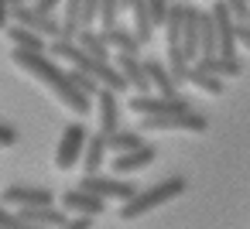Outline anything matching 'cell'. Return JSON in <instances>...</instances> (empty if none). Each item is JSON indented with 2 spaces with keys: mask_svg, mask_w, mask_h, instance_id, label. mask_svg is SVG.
I'll return each instance as SVG.
<instances>
[{
  "mask_svg": "<svg viewBox=\"0 0 250 229\" xmlns=\"http://www.w3.org/2000/svg\"><path fill=\"white\" fill-rule=\"evenodd\" d=\"M11 62L21 69V72H28L35 82H42L69 113H76V116H86L93 106V96H86L76 82H72V72H65V69H59V62H52L45 52H31V48H14L11 52Z\"/></svg>",
  "mask_w": 250,
  "mask_h": 229,
  "instance_id": "6da1fadb",
  "label": "cell"
},
{
  "mask_svg": "<svg viewBox=\"0 0 250 229\" xmlns=\"http://www.w3.org/2000/svg\"><path fill=\"white\" fill-rule=\"evenodd\" d=\"M188 185H185V178L182 174H175V178H165V181H158V185H147V188H137L127 202H120V219L124 222H134L137 215H147V212H154V209H161L165 202H171V198H178L182 191H185Z\"/></svg>",
  "mask_w": 250,
  "mask_h": 229,
  "instance_id": "7a4b0ae2",
  "label": "cell"
},
{
  "mask_svg": "<svg viewBox=\"0 0 250 229\" xmlns=\"http://www.w3.org/2000/svg\"><path fill=\"white\" fill-rule=\"evenodd\" d=\"M206 130H209V120L195 110L141 116V134H206Z\"/></svg>",
  "mask_w": 250,
  "mask_h": 229,
  "instance_id": "3957f363",
  "label": "cell"
},
{
  "mask_svg": "<svg viewBox=\"0 0 250 229\" xmlns=\"http://www.w3.org/2000/svg\"><path fill=\"white\" fill-rule=\"evenodd\" d=\"M127 110L134 116H161V113H182L192 110L185 96H161V93H130Z\"/></svg>",
  "mask_w": 250,
  "mask_h": 229,
  "instance_id": "277c9868",
  "label": "cell"
},
{
  "mask_svg": "<svg viewBox=\"0 0 250 229\" xmlns=\"http://www.w3.org/2000/svg\"><path fill=\"white\" fill-rule=\"evenodd\" d=\"M86 140H89V130L76 120L62 130L59 144H55V168L59 171H72L79 161H83V151H86Z\"/></svg>",
  "mask_w": 250,
  "mask_h": 229,
  "instance_id": "5b68a950",
  "label": "cell"
},
{
  "mask_svg": "<svg viewBox=\"0 0 250 229\" xmlns=\"http://www.w3.org/2000/svg\"><path fill=\"white\" fill-rule=\"evenodd\" d=\"M11 21L28 24L31 31L45 35L48 41H52V38H62V21H55V14H42L35 4H14V7H11Z\"/></svg>",
  "mask_w": 250,
  "mask_h": 229,
  "instance_id": "8992f818",
  "label": "cell"
},
{
  "mask_svg": "<svg viewBox=\"0 0 250 229\" xmlns=\"http://www.w3.org/2000/svg\"><path fill=\"white\" fill-rule=\"evenodd\" d=\"M212 21H216V52L219 55H240V45H236V18L229 14V7L223 0H212Z\"/></svg>",
  "mask_w": 250,
  "mask_h": 229,
  "instance_id": "52a82bcc",
  "label": "cell"
},
{
  "mask_svg": "<svg viewBox=\"0 0 250 229\" xmlns=\"http://www.w3.org/2000/svg\"><path fill=\"white\" fill-rule=\"evenodd\" d=\"M83 188H89V191H96V195H103L106 202H127L134 191H137V185L134 181H127V178H106V174H83V181H79Z\"/></svg>",
  "mask_w": 250,
  "mask_h": 229,
  "instance_id": "ba28073f",
  "label": "cell"
},
{
  "mask_svg": "<svg viewBox=\"0 0 250 229\" xmlns=\"http://www.w3.org/2000/svg\"><path fill=\"white\" fill-rule=\"evenodd\" d=\"M62 209L69 215H103L106 212V198L89 191V188H83V185H76V188H69L62 195Z\"/></svg>",
  "mask_w": 250,
  "mask_h": 229,
  "instance_id": "9c48e42d",
  "label": "cell"
},
{
  "mask_svg": "<svg viewBox=\"0 0 250 229\" xmlns=\"http://www.w3.org/2000/svg\"><path fill=\"white\" fill-rule=\"evenodd\" d=\"M0 202L14 205V209H28V205H55V195L38 185H11L0 191Z\"/></svg>",
  "mask_w": 250,
  "mask_h": 229,
  "instance_id": "30bf717a",
  "label": "cell"
},
{
  "mask_svg": "<svg viewBox=\"0 0 250 229\" xmlns=\"http://www.w3.org/2000/svg\"><path fill=\"white\" fill-rule=\"evenodd\" d=\"M18 219L24 229L31 226H52V229H65L69 226V212L55 209V205H28V209H18Z\"/></svg>",
  "mask_w": 250,
  "mask_h": 229,
  "instance_id": "8fae6325",
  "label": "cell"
},
{
  "mask_svg": "<svg viewBox=\"0 0 250 229\" xmlns=\"http://www.w3.org/2000/svg\"><path fill=\"white\" fill-rule=\"evenodd\" d=\"M93 103H96V113H100V134L120 130V93H113L110 86H103L93 96Z\"/></svg>",
  "mask_w": 250,
  "mask_h": 229,
  "instance_id": "7c38bea8",
  "label": "cell"
},
{
  "mask_svg": "<svg viewBox=\"0 0 250 229\" xmlns=\"http://www.w3.org/2000/svg\"><path fill=\"white\" fill-rule=\"evenodd\" d=\"M154 157H158V151L151 147V144H141V147H134V151H124V154H113V171L117 174H137V171H144V168H151L154 164Z\"/></svg>",
  "mask_w": 250,
  "mask_h": 229,
  "instance_id": "4fadbf2b",
  "label": "cell"
},
{
  "mask_svg": "<svg viewBox=\"0 0 250 229\" xmlns=\"http://www.w3.org/2000/svg\"><path fill=\"white\" fill-rule=\"evenodd\" d=\"M195 65L199 69H206L209 76H219V79H240L243 76V62H240V55H202V58H195Z\"/></svg>",
  "mask_w": 250,
  "mask_h": 229,
  "instance_id": "5bb4252c",
  "label": "cell"
},
{
  "mask_svg": "<svg viewBox=\"0 0 250 229\" xmlns=\"http://www.w3.org/2000/svg\"><path fill=\"white\" fill-rule=\"evenodd\" d=\"M120 72H124V79H127V86H130V93H151L154 86H151V76H147V69H144V62H137V55H117V62H113Z\"/></svg>",
  "mask_w": 250,
  "mask_h": 229,
  "instance_id": "9a60e30c",
  "label": "cell"
},
{
  "mask_svg": "<svg viewBox=\"0 0 250 229\" xmlns=\"http://www.w3.org/2000/svg\"><path fill=\"white\" fill-rule=\"evenodd\" d=\"M103 35H106V45H110L113 55H137V52L144 48V45L137 41L134 28H124L120 21H117L113 28H103Z\"/></svg>",
  "mask_w": 250,
  "mask_h": 229,
  "instance_id": "2e32d148",
  "label": "cell"
},
{
  "mask_svg": "<svg viewBox=\"0 0 250 229\" xmlns=\"http://www.w3.org/2000/svg\"><path fill=\"white\" fill-rule=\"evenodd\" d=\"M106 154H110V147H106V134H89V140H86V151H83V174H96L103 164H106Z\"/></svg>",
  "mask_w": 250,
  "mask_h": 229,
  "instance_id": "e0dca14e",
  "label": "cell"
},
{
  "mask_svg": "<svg viewBox=\"0 0 250 229\" xmlns=\"http://www.w3.org/2000/svg\"><path fill=\"white\" fill-rule=\"evenodd\" d=\"M182 55L188 62L199 58V7H185V24H182Z\"/></svg>",
  "mask_w": 250,
  "mask_h": 229,
  "instance_id": "ac0fdd59",
  "label": "cell"
},
{
  "mask_svg": "<svg viewBox=\"0 0 250 229\" xmlns=\"http://www.w3.org/2000/svg\"><path fill=\"white\" fill-rule=\"evenodd\" d=\"M130 24H134V35H137V41L141 45H151V38H154V18H151V11H147V0H134L130 4Z\"/></svg>",
  "mask_w": 250,
  "mask_h": 229,
  "instance_id": "d6986e66",
  "label": "cell"
},
{
  "mask_svg": "<svg viewBox=\"0 0 250 229\" xmlns=\"http://www.w3.org/2000/svg\"><path fill=\"white\" fill-rule=\"evenodd\" d=\"M7 38H11V45L14 48H31V52H48V38L45 35H38V31H31L28 24H7Z\"/></svg>",
  "mask_w": 250,
  "mask_h": 229,
  "instance_id": "ffe728a7",
  "label": "cell"
},
{
  "mask_svg": "<svg viewBox=\"0 0 250 229\" xmlns=\"http://www.w3.org/2000/svg\"><path fill=\"white\" fill-rule=\"evenodd\" d=\"M144 69H147V76H151L154 93H161V96H178V82H175V76H171V69H168L165 62L147 58V62H144Z\"/></svg>",
  "mask_w": 250,
  "mask_h": 229,
  "instance_id": "44dd1931",
  "label": "cell"
},
{
  "mask_svg": "<svg viewBox=\"0 0 250 229\" xmlns=\"http://www.w3.org/2000/svg\"><path fill=\"white\" fill-rule=\"evenodd\" d=\"M182 82H188V86H195L199 93H206V96H223L226 93V86H223V79L219 76H209L206 69H199L195 62L188 65V72H185V79Z\"/></svg>",
  "mask_w": 250,
  "mask_h": 229,
  "instance_id": "7402d4cb",
  "label": "cell"
},
{
  "mask_svg": "<svg viewBox=\"0 0 250 229\" xmlns=\"http://www.w3.org/2000/svg\"><path fill=\"white\" fill-rule=\"evenodd\" d=\"M76 41H79V48L83 52H89L93 58H110V45H106V35H103V28L96 31V28H79V35H76Z\"/></svg>",
  "mask_w": 250,
  "mask_h": 229,
  "instance_id": "603a6c76",
  "label": "cell"
},
{
  "mask_svg": "<svg viewBox=\"0 0 250 229\" xmlns=\"http://www.w3.org/2000/svg\"><path fill=\"white\" fill-rule=\"evenodd\" d=\"M185 7L188 4H182V0H178V4H171L168 7V18H165V41L168 45H182V24H185Z\"/></svg>",
  "mask_w": 250,
  "mask_h": 229,
  "instance_id": "cb8c5ba5",
  "label": "cell"
},
{
  "mask_svg": "<svg viewBox=\"0 0 250 229\" xmlns=\"http://www.w3.org/2000/svg\"><path fill=\"white\" fill-rule=\"evenodd\" d=\"M216 55V21L212 11H199V58Z\"/></svg>",
  "mask_w": 250,
  "mask_h": 229,
  "instance_id": "d4e9b609",
  "label": "cell"
},
{
  "mask_svg": "<svg viewBox=\"0 0 250 229\" xmlns=\"http://www.w3.org/2000/svg\"><path fill=\"white\" fill-rule=\"evenodd\" d=\"M62 38H76L83 28V0H62Z\"/></svg>",
  "mask_w": 250,
  "mask_h": 229,
  "instance_id": "484cf974",
  "label": "cell"
},
{
  "mask_svg": "<svg viewBox=\"0 0 250 229\" xmlns=\"http://www.w3.org/2000/svg\"><path fill=\"white\" fill-rule=\"evenodd\" d=\"M141 144H144L141 130H113V134H106L110 154H124V151H134V147H141Z\"/></svg>",
  "mask_w": 250,
  "mask_h": 229,
  "instance_id": "4316f807",
  "label": "cell"
},
{
  "mask_svg": "<svg viewBox=\"0 0 250 229\" xmlns=\"http://www.w3.org/2000/svg\"><path fill=\"white\" fill-rule=\"evenodd\" d=\"M168 7H171V0H147V11H151V18H154V24H158V28L165 24Z\"/></svg>",
  "mask_w": 250,
  "mask_h": 229,
  "instance_id": "83f0119b",
  "label": "cell"
},
{
  "mask_svg": "<svg viewBox=\"0 0 250 229\" xmlns=\"http://www.w3.org/2000/svg\"><path fill=\"white\" fill-rule=\"evenodd\" d=\"M223 4L229 7V14H233L236 21H247V14H250V0H223Z\"/></svg>",
  "mask_w": 250,
  "mask_h": 229,
  "instance_id": "f1b7e54d",
  "label": "cell"
},
{
  "mask_svg": "<svg viewBox=\"0 0 250 229\" xmlns=\"http://www.w3.org/2000/svg\"><path fill=\"white\" fill-rule=\"evenodd\" d=\"M18 144V130L11 123H0V147H14Z\"/></svg>",
  "mask_w": 250,
  "mask_h": 229,
  "instance_id": "f546056e",
  "label": "cell"
},
{
  "mask_svg": "<svg viewBox=\"0 0 250 229\" xmlns=\"http://www.w3.org/2000/svg\"><path fill=\"white\" fill-rule=\"evenodd\" d=\"M236 45L250 52V24L247 21H236Z\"/></svg>",
  "mask_w": 250,
  "mask_h": 229,
  "instance_id": "4dcf8cb0",
  "label": "cell"
},
{
  "mask_svg": "<svg viewBox=\"0 0 250 229\" xmlns=\"http://www.w3.org/2000/svg\"><path fill=\"white\" fill-rule=\"evenodd\" d=\"M11 7H14V0H0V31H7V24H11Z\"/></svg>",
  "mask_w": 250,
  "mask_h": 229,
  "instance_id": "1f68e13d",
  "label": "cell"
},
{
  "mask_svg": "<svg viewBox=\"0 0 250 229\" xmlns=\"http://www.w3.org/2000/svg\"><path fill=\"white\" fill-rule=\"evenodd\" d=\"M31 4H35L42 14H55V7H62V0H31Z\"/></svg>",
  "mask_w": 250,
  "mask_h": 229,
  "instance_id": "d6a6232c",
  "label": "cell"
},
{
  "mask_svg": "<svg viewBox=\"0 0 250 229\" xmlns=\"http://www.w3.org/2000/svg\"><path fill=\"white\" fill-rule=\"evenodd\" d=\"M93 226V215H79V219H69L65 229H89Z\"/></svg>",
  "mask_w": 250,
  "mask_h": 229,
  "instance_id": "836d02e7",
  "label": "cell"
},
{
  "mask_svg": "<svg viewBox=\"0 0 250 229\" xmlns=\"http://www.w3.org/2000/svg\"><path fill=\"white\" fill-rule=\"evenodd\" d=\"M130 4H134V0H120V7H124V11H130Z\"/></svg>",
  "mask_w": 250,
  "mask_h": 229,
  "instance_id": "e575fe53",
  "label": "cell"
},
{
  "mask_svg": "<svg viewBox=\"0 0 250 229\" xmlns=\"http://www.w3.org/2000/svg\"><path fill=\"white\" fill-rule=\"evenodd\" d=\"M14 4H31V0H14Z\"/></svg>",
  "mask_w": 250,
  "mask_h": 229,
  "instance_id": "d590c367",
  "label": "cell"
},
{
  "mask_svg": "<svg viewBox=\"0 0 250 229\" xmlns=\"http://www.w3.org/2000/svg\"><path fill=\"white\" fill-rule=\"evenodd\" d=\"M247 24H250V14H247Z\"/></svg>",
  "mask_w": 250,
  "mask_h": 229,
  "instance_id": "8d00e7d4",
  "label": "cell"
},
{
  "mask_svg": "<svg viewBox=\"0 0 250 229\" xmlns=\"http://www.w3.org/2000/svg\"><path fill=\"white\" fill-rule=\"evenodd\" d=\"M209 4H212V0H209Z\"/></svg>",
  "mask_w": 250,
  "mask_h": 229,
  "instance_id": "74e56055",
  "label": "cell"
}]
</instances>
